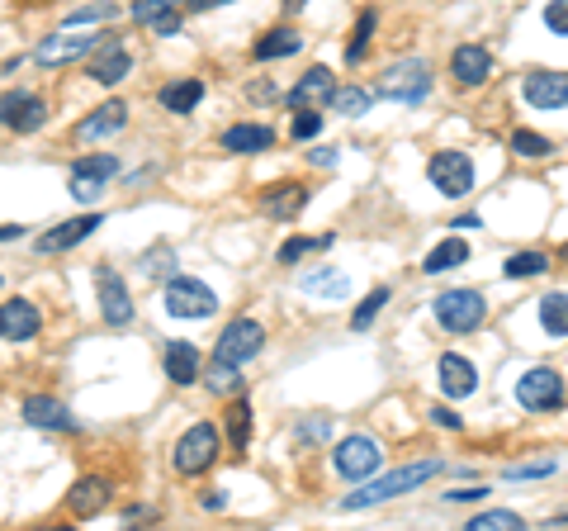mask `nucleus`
Returning <instances> with one entry per match:
<instances>
[{
    "label": "nucleus",
    "instance_id": "1",
    "mask_svg": "<svg viewBox=\"0 0 568 531\" xmlns=\"http://www.w3.org/2000/svg\"><path fill=\"white\" fill-rule=\"evenodd\" d=\"M441 475V460H408V465H398L389 475L379 479H360V489L355 494L341 498V513H360V508H379V503H393V498L412 494V489H422L426 479Z\"/></svg>",
    "mask_w": 568,
    "mask_h": 531
},
{
    "label": "nucleus",
    "instance_id": "2",
    "mask_svg": "<svg viewBox=\"0 0 568 531\" xmlns=\"http://www.w3.org/2000/svg\"><path fill=\"white\" fill-rule=\"evenodd\" d=\"M261 347H266V328H261L256 318H232L228 328H223V337H218V347H213L209 361L232 366V370H247L251 361L261 356Z\"/></svg>",
    "mask_w": 568,
    "mask_h": 531
},
{
    "label": "nucleus",
    "instance_id": "3",
    "mask_svg": "<svg viewBox=\"0 0 568 531\" xmlns=\"http://www.w3.org/2000/svg\"><path fill=\"white\" fill-rule=\"evenodd\" d=\"M431 313H436V323H441L445 332L464 337V332L483 328V318H488V299H483V290H445V294H436Z\"/></svg>",
    "mask_w": 568,
    "mask_h": 531
},
{
    "label": "nucleus",
    "instance_id": "4",
    "mask_svg": "<svg viewBox=\"0 0 568 531\" xmlns=\"http://www.w3.org/2000/svg\"><path fill=\"white\" fill-rule=\"evenodd\" d=\"M223 451V437H218V427L213 422H195V427H185L176 441V451H171V465H176V475H204L213 460Z\"/></svg>",
    "mask_w": 568,
    "mask_h": 531
},
{
    "label": "nucleus",
    "instance_id": "5",
    "mask_svg": "<svg viewBox=\"0 0 568 531\" xmlns=\"http://www.w3.org/2000/svg\"><path fill=\"white\" fill-rule=\"evenodd\" d=\"M374 95H384L393 105H422L431 95V67L422 57H403V62H393L389 72L379 76V91Z\"/></svg>",
    "mask_w": 568,
    "mask_h": 531
},
{
    "label": "nucleus",
    "instance_id": "6",
    "mask_svg": "<svg viewBox=\"0 0 568 531\" xmlns=\"http://www.w3.org/2000/svg\"><path fill=\"white\" fill-rule=\"evenodd\" d=\"M564 399H568L564 375L554 366H531L516 380V403H521L526 413H554V408H564Z\"/></svg>",
    "mask_w": 568,
    "mask_h": 531
},
{
    "label": "nucleus",
    "instance_id": "7",
    "mask_svg": "<svg viewBox=\"0 0 568 531\" xmlns=\"http://www.w3.org/2000/svg\"><path fill=\"white\" fill-rule=\"evenodd\" d=\"M161 309L171 318H209L218 309V294L204 280H195V275H171L166 290H161Z\"/></svg>",
    "mask_w": 568,
    "mask_h": 531
},
{
    "label": "nucleus",
    "instance_id": "8",
    "mask_svg": "<svg viewBox=\"0 0 568 531\" xmlns=\"http://www.w3.org/2000/svg\"><path fill=\"white\" fill-rule=\"evenodd\" d=\"M426 181L436 185L445 200H460V195L474 190V157L460 152V147H445V152H436L426 162Z\"/></svg>",
    "mask_w": 568,
    "mask_h": 531
},
{
    "label": "nucleus",
    "instance_id": "9",
    "mask_svg": "<svg viewBox=\"0 0 568 531\" xmlns=\"http://www.w3.org/2000/svg\"><path fill=\"white\" fill-rule=\"evenodd\" d=\"M332 465H337L341 479H351V484H360V479H370L379 465H384V446L374 437H365V432H355V437H341L337 451H332Z\"/></svg>",
    "mask_w": 568,
    "mask_h": 531
},
{
    "label": "nucleus",
    "instance_id": "10",
    "mask_svg": "<svg viewBox=\"0 0 568 531\" xmlns=\"http://www.w3.org/2000/svg\"><path fill=\"white\" fill-rule=\"evenodd\" d=\"M100 43H105V34H76V29H62V34H48L43 43H38L34 62L38 67H67V62H76V57H90Z\"/></svg>",
    "mask_w": 568,
    "mask_h": 531
},
{
    "label": "nucleus",
    "instance_id": "11",
    "mask_svg": "<svg viewBox=\"0 0 568 531\" xmlns=\"http://www.w3.org/2000/svg\"><path fill=\"white\" fill-rule=\"evenodd\" d=\"M0 124L10 133H38L48 124V100L34 91H5L0 95Z\"/></svg>",
    "mask_w": 568,
    "mask_h": 531
},
{
    "label": "nucleus",
    "instance_id": "12",
    "mask_svg": "<svg viewBox=\"0 0 568 531\" xmlns=\"http://www.w3.org/2000/svg\"><path fill=\"white\" fill-rule=\"evenodd\" d=\"M95 299H100V318H105L109 328H128L133 323V299H128L124 275L114 271V266L95 271Z\"/></svg>",
    "mask_w": 568,
    "mask_h": 531
},
{
    "label": "nucleus",
    "instance_id": "13",
    "mask_svg": "<svg viewBox=\"0 0 568 531\" xmlns=\"http://www.w3.org/2000/svg\"><path fill=\"white\" fill-rule=\"evenodd\" d=\"M128 72H133V53H128L119 38L100 43V48L86 57V76L95 81V86H119Z\"/></svg>",
    "mask_w": 568,
    "mask_h": 531
},
{
    "label": "nucleus",
    "instance_id": "14",
    "mask_svg": "<svg viewBox=\"0 0 568 531\" xmlns=\"http://www.w3.org/2000/svg\"><path fill=\"white\" fill-rule=\"evenodd\" d=\"M521 95L531 110H564L568 105V72H526L521 81Z\"/></svg>",
    "mask_w": 568,
    "mask_h": 531
},
{
    "label": "nucleus",
    "instance_id": "15",
    "mask_svg": "<svg viewBox=\"0 0 568 531\" xmlns=\"http://www.w3.org/2000/svg\"><path fill=\"white\" fill-rule=\"evenodd\" d=\"M332 91H337V81H332V72L327 67H308V72L289 86V95H284V105L289 110H322L327 100H332Z\"/></svg>",
    "mask_w": 568,
    "mask_h": 531
},
{
    "label": "nucleus",
    "instance_id": "16",
    "mask_svg": "<svg viewBox=\"0 0 568 531\" xmlns=\"http://www.w3.org/2000/svg\"><path fill=\"white\" fill-rule=\"evenodd\" d=\"M100 223H105V214H100V209H95V214H76V219L48 228V233L38 238V252H71V247H81L90 233H100Z\"/></svg>",
    "mask_w": 568,
    "mask_h": 531
},
{
    "label": "nucleus",
    "instance_id": "17",
    "mask_svg": "<svg viewBox=\"0 0 568 531\" xmlns=\"http://www.w3.org/2000/svg\"><path fill=\"white\" fill-rule=\"evenodd\" d=\"M43 328V313L34 309V299H5L0 304V337L5 342H34Z\"/></svg>",
    "mask_w": 568,
    "mask_h": 531
},
{
    "label": "nucleus",
    "instance_id": "18",
    "mask_svg": "<svg viewBox=\"0 0 568 531\" xmlns=\"http://www.w3.org/2000/svg\"><path fill=\"white\" fill-rule=\"evenodd\" d=\"M24 422L29 427H43V432H76V418H71V408L53 394H29L24 399Z\"/></svg>",
    "mask_w": 568,
    "mask_h": 531
},
{
    "label": "nucleus",
    "instance_id": "19",
    "mask_svg": "<svg viewBox=\"0 0 568 531\" xmlns=\"http://www.w3.org/2000/svg\"><path fill=\"white\" fill-rule=\"evenodd\" d=\"M436 375H441V389L450 399H469L479 389V366L469 356H460V351H445L441 361H436Z\"/></svg>",
    "mask_w": 568,
    "mask_h": 531
},
{
    "label": "nucleus",
    "instance_id": "20",
    "mask_svg": "<svg viewBox=\"0 0 568 531\" xmlns=\"http://www.w3.org/2000/svg\"><path fill=\"white\" fill-rule=\"evenodd\" d=\"M450 76H455L460 86H483V81L493 76V53H488L483 43H460V48L450 53Z\"/></svg>",
    "mask_w": 568,
    "mask_h": 531
},
{
    "label": "nucleus",
    "instance_id": "21",
    "mask_svg": "<svg viewBox=\"0 0 568 531\" xmlns=\"http://www.w3.org/2000/svg\"><path fill=\"white\" fill-rule=\"evenodd\" d=\"M124 124H128V105H124V100H109V105H100L95 114H86V119L76 124V143H100V138H114Z\"/></svg>",
    "mask_w": 568,
    "mask_h": 531
},
{
    "label": "nucleus",
    "instance_id": "22",
    "mask_svg": "<svg viewBox=\"0 0 568 531\" xmlns=\"http://www.w3.org/2000/svg\"><path fill=\"white\" fill-rule=\"evenodd\" d=\"M161 366H166V380L180 389H190L204 375V356H199V347H190V342H171L166 347V356H161Z\"/></svg>",
    "mask_w": 568,
    "mask_h": 531
},
{
    "label": "nucleus",
    "instance_id": "23",
    "mask_svg": "<svg viewBox=\"0 0 568 531\" xmlns=\"http://www.w3.org/2000/svg\"><path fill=\"white\" fill-rule=\"evenodd\" d=\"M67 508H71V517L105 513V508H109V479H100V475L76 479V484H71V494H67Z\"/></svg>",
    "mask_w": 568,
    "mask_h": 531
},
{
    "label": "nucleus",
    "instance_id": "24",
    "mask_svg": "<svg viewBox=\"0 0 568 531\" xmlns=\"http://www.w3.org/2000/svg\"><path fill=\"white\" fill-rule=\"evenodd\" d=\"M299 290L322 299V304H337V299H351V280H346V271H337V266H318V271H308L299 280Z\"/></svg>",
    "mask_w": 568,
    "mask_h": 531
},
{
    "label": "nucleus",
    "instance_id": "25",
    "mask_svg": "<svg viewBox=\"0 0 568 531\" xmlns=\"http://www.w3.org/2000/svg\"><path fill=\"white\" fill-rule=\"evenodd\" d=\"M303 204H308V190H303V185H275V190H266V200H261V214L275 223H289L303 214Z\"/></svg>",
    "mask_w": 568,
    "mask_h": 531
},
{
    "label": "nucleus",
    "instance_id": "26",
    "mask_svg": "<svg viewBox=\"0 0 568 531\" xmlns=\"http://www.w3.org/2000/svg\"><path fill=\"white\" fill-rule=\"evenodd\" d=\"M223 147L237 152V157H256V152L275 147V129H266V124H232V129L223 133Z\"/></svg>",
    "mask_w": 568,
    "mask_h": 531
},
{
    "label": "nucleus",
    "instance_id": "27",
    "mask_svg": "<svg viewBox=\"0 0 568 531\" xmlns=\"http://www.w3.org/2000/svg\"><path fill=\"white\" fill-rule=\"evenodd\" d=\"M299 48H303V34H299V29H270V34L256 38L251 57H256V62H275V57H294Z\"/></svg>",
    "mask_w": 568,
    "mask_h": 531
},
{
    "label": "nucleus",
    "instance_id": "28",
    "mask_svg": "<svg viewBox=\"0 0 568 531\" xmlns=\"http://www.w3.org/2000/svg\"><path fill=\"white\" fill-rule=\"evenodd\" d=\"M464 261H469V242H464V238H445V242H436V247L426 252L422 271L426 275H445V271H455V266H464Z\"/></svg>",
    "mask_w": 568,
    "mask_h": 531
},
{
    "label": "nucleus",
    "instance_id": "29",
    "mask_svg": "<svg viewBox=\"0 0 568 531\" xmlns=\"http://www.w3.org/2000/svg\"><path fill=\"white\" fill-rule=\"evenodd\" d=\"M199 100H204V81H199V76H185V81H171V86L161 91V110L190 114V110H199Z\"/></svg>",
    "mask_w": 568,
    "mask_h": 531
},
{
    "label": "nucleus",
    "instance_id": "30",
    "mask_svg": "<svg viewBox=\"0 0 568 531\" xmlns=\"http://www.w3.org/2000/svg\"><path fill=\"white\" fill-rule=\"evenodd\" d=\"M540 328L550 337H568V290H550L540 299Z\"/></svg>",
    "mask_w": 568,
    "mask_h": 531
},
{
    "label": "nucleus",
    "instance_id": "31",
    "mask_svg": "<svg viewBox=\"0 0 568 531\" xmlns=\"http://www.w3.org/2000/svg\"><path fill=\"white\" fill-rule=\"evenodd\" d=\"M228 446L237 456H247V446H251V403L247 399L228 403Z\"/></svg>",
    "mask_w": 568,
    "mask_h": 531
},
{
    "label": "nucleus",
    "instance_id": "32",
    "mask_svg": "<svg viewBox=\"0 0 568 531\" xmlns=\"http://www.w3.org/2000/svg\"><path fill=\"white\" fill-rule=\"evenodd\" d=\"M327 247H332V233H308V238H289V242H280V252H275V257L284 261V266H289V261H303V257H322V252H327Z\"/></svg>",
    "mask_w": 568,
    "mask_h": 531
},
{
    "label": "nucleus",
    "instance_id": "33",
    "mask_svg": "<svg viewBox=\"0 0 568 531\" xmlns=\"http://www.w3.org/2000/svg\"><path fill=\"white\" fill-rule=\"evenodd\" d=\"M327 105L337 114H346V119H355V114H365L374 105V91H365V86H337Z\"/></svg>",
    "mask_w": 568,
    "mask_h": 531
},
{
    "label": "nucleus",
    "instance_id": "34",
    "mask_svg": "<svg viewBox=\"0 0 568 531\" xmlns=\"http://www.w3.org/2000/svg\"><path fill=\"white\" fill-rule=\"evenodd\" d=\"M71 176H86V181H114L119 176V157H109V152H100V157H76L71 162Z\"/></svg>",
    "mask_w": 568,
    "mask_h": 531
},
{
    "label": "nucleus",
    "instance_id": "35",
    "mask_svg": "<svg viewBox=\"0 0 568 531\" xmlns=\"http://www.w3.org/2000/svg\"><path fill=\"white\" fill-rule=\"evenodd\" d=\"M550 271V257L545 252H516V257L502 261V275L507 280H531V275H545Z\"/></svg>",
    "mask_w": 568,
    "mask_h": 531
},
{
    "label": "nucleus",
    "instance_id": "36",
    "mask_svg": "<svg viewBox=\"0 0 568 531\" xmlns=\"http://www.w3.org/2000/svg\"><path fill=\"white\" fill-rule=\"evenodd\" d=\"M389 299H393L389 285H374V290L365 294V304H355V313H351V332H365V328H370L374 318H379V309H384Z\"/></svg>",
    "mask_w": 568,
    "mask_h": 531
},
{
    "label": "nucleus",
    "instance_id": "37",
    "mask_svg": "<svg viewBox=\"0 0 568 531\" xmlns=\"http://www.w3.org/2000/svg\"><path fill=\"white\" fill-rule=\"evenodd\" d=\"M374 24H379V10H365V15L355 19V29H351V43H346V62H360L365 57V48H370V38H374Z\"/></svg>",
    "mask_w": 568,
    "mask_h": 531
},
{
    "label": "nucleus",
    "instance_id": "38",
    "mask_svg": "<svg viewBox=\"0 0 568 531\" xmlns=\"http://www.w3.org/2000/svg\"><path fill=\"white\" fill-rule=\"evenodd\" d=\"M464 527H469V531H507V527L521 531L526 522H521L516 513H507V508H493V513H474L469 522H464Z\"/></svg>",
    "mask_w": 568,
    "mask_h": 531
},
{
    "label": "nucleus",
    "instance_id": "39",
    "mask_svg": "<svg viewBox=\"0 0 568 531\" xmlns=\"http://www.w3.org/2000/svg\"><path fill=\"white\" fill-rule=\"evenodd\" d=\"M114 15H119V5H109V0H100V5H81V10H71L67 15V29H81V24H109Z\"/></svg>",
    "mask_w": 568,
    "mask_h": 531
},
{
    "label": "nucleus",
    "instance_id": "40",
    "mask_svg": "<svg viewBox=\"0 0 568 531\" xmlns=\"http://www.w3.org/2000/svg\"><path fill=\"white\" fill-rule=\"evenodd\" d=\"M512 152L516 157H550V138L531 129H512Z\"/></svg>",
    "mask_w": 568,
    "mask_h": 531
},
{
    "label": "nucleus",
    "instance_id": "41",
    "mask_svg": "<svg viewBox=\"0 0 568 531\" xmlns=\"http://www.w3.org/2000/svg\"><path fill=\"white\" fill-rule=\"evenodd\" d=\"M289 133H294L299 143L318 138V133H322V110H299V114H294V124H289Z\"/></svg>",
    "mask_w": 568,
    "mask_h": 531
},
{
    "label": "nucleus",
    "instance_id": "42",
    "mask_svg": "<svg viewBox=\"0 0 568 531\" xmlns=\"http://www.w3.org/2000/svg\"><path fill=\"white\" fill-rule=\"evenodd\" d=\"M540 19H545V29H550L554 38H568V0H550Z\"/></svg>",
    "mask_w": 568,
    "mask_h": 531
},
{
    "label": "nucleus",
    "instance_id": "43",
    "mask_svg": "<svg viewBox=\"0 0 568 531\" xmlns=\"http://www.w3.org/2000/svg\"><path fill=\"white\" fill-rule=\"evenodd\" d=\"M166 266L176 271V252H171V247H152V252L142 257V271L147 275H166Z\"/></svg>",
    "mask_w": 568,
    "mask_h": 531
},
{
    "label": "nucleus",
    "instance_id": "44",
    "mask_svg": "<svg viewBox=\"0 0 568 531\" xmlns=\"http://www.w3.org/2000/svg\"><path fill=\"white\" fill-rule=\"evenodd\" d=\"M100 195H105V185H100V181H86V176H71V200H76V204H95Z\"/></svg>",
    "mask_w": 568,
    "mask_h": 531
},
{
    "label": "nucleus",
    "instance_id": "45",
    "mask_svg": "<svg viewBox=\"0 0 568 531\" xmlns=\"http://www.w3.org/2000/svg\"><path fill=\"white\" fill-rule=\"evenodd\" d=\"M554 475V460H531V465H507V479H545Z\"/></svg>",
    "mask_w": 568,
    "mask_h": 531
},
{
    "label": "nucleus",
    "instance_id": "46",
    "mask_svg": "<svg viewBox=\"0 0 568 531\" xmlns=\"http://www.w3.org/2000/svg\"><path fill=\"white\" fill-rule=\"evenodd\" d=\"M171 5H176V0H138V5H133V24H152V19L166 15Z\"/></svg>",
    "mask_w": 568,
    "mask_h": 531
},
{
    "label": "nucleus",
    "instance_id": "47",
    "mask_svg": "<svg viewBox=\"0 0 568 531\" xmlns=\"http://www.w3.org/2000/svg\"><path fill=\"white\" fill-rule=\"evenodd\" d=\"M152 29H157L161 38H171V34H180V15L176 10H166V15H157L152 19Z\"/></svg>",
    "mask_w": 568,
    "mask_h": 531
},
{
    "label": "nucleus",
    "instance_id": "48",
    "mask_svg": "<svg viewBox=\"0 0 568 531\" xmlns=\"http://www.w3.org/2000/svg\"><path fill=\"white\" fill-rule=\"evenodd\" d=\"M431 422H441V427H450V432H460L464 427L460 413H450V408H431Z\"/></svg>",
    "mask_w": 568,
    "mask_h": 531
},
{
    "label": "nucleus",
    "instance_id": "49",
    "mask_svg": "<svg viewBox=\"0 0 568 531\" xmlns=\"http://www.w3.org/2000/svg\"><path fill=\"white\" fill-rule=\"evenodd\" d=\"M308 162H313V166H337V147H313V152H308Z\"/></svg>",
    "mask_w": 568,
    "mask_h": 531
},
{
    "label": "nucleus",
    "instance_id": "50",
    "mask_svg": "<svg viewBox=\"0 0 568 531\" xmlns=\"http://www.w3.org/2000/svg\"><path fill=\"white\" fill-rule=\"evenodd\" d=\"M445 498H450V503H469V498H488V489H483V484L479 489H450Z\"/></svg>",
    "mask_w": 568,
    "mask_h": 531
},
{
    "label": "nucleus",
    "instance_id": "51",
    "mask_svg": "<svg viewBox=\"0 0 568 531\" xmlns=\"http://www.w3.org/2000/svg\"><path fill=\"white\" fill-rule=\"evenodd\" d=\"M24 238V223H0V242H15Z\"/></svg>",
    "mask_w": 568,
    "mask_h": 531
},
{
    "label": "nucleus",
    "instance_id": "52",
    "mask_svg": "<svg viewBox=\"0 0 568 531\" xmlns=\"http://www.w3.org/2000/svg\"><path fill=\"white\" fill-rule=\"evenodd\" d=\"M223 5H232V0H190L195 15H204V10H223Z\"/></svg>",
    "mask_w": 568,
    "mask_h": 531
},
{
    "label": "nucleus",
    "instance_id": "53",
    "mask_svg": "<svg viewBox=\"0 0 568 531\" xmlns=\"http://www.w3.org/2000/svg\"><path fill=\"white\" fill-rule=\"evenodd\" d=\"M223 503H228V498H223V494H199V508H209V513H218Z\"/></svg>",
    "mask_w": 568,
    "mask_h": 531
},
{
    "label": "nucleus",
    "instance_id": "54",
    "mask_svg": "<svg viewBox=\"0 0 568 531\" xmlns=\"http://www.w3.org/2000/svg\"><path fill=\"white\" fill-rule=\"evenodd\" d=\"M479 214H460V219H455V228H460V233H469V228H479Z\"/></svg>",
    "mask_w": 568,
    "mask_h": 531
},
{
    "label": "nucleus",
    "instance_id": "55",
    "mask_svg": "<svg viewBox=\"0 0 568 531\" xmlns=\"http://www.w3.org/2000/svg\"><path fill=\"white\" fill-rule=\"evenodd\" d=\"M559 261H568V242H564V247H559Z\"/></svg>",
    "mask_w": 568,
    "mask_h": 531
}]
</instances>
